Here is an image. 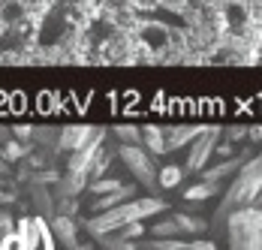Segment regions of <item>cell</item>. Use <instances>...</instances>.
Instances as JSON below:
<instances>
[{
  "mask_svg": "<svg viewBox=\"0 0 262 250\" xmlns=\"http://www.w3.org/2000/svg\"><path fill=\"white\" fill-rule=\"evenodd\" d=\"M202 127H193V124H181V127H163V136H166V154L169 151H178L184 145H190L196 139Z\"/></svg>",
  "mask_w": 262,
  "mask_h": 250,
  "instance_id": "obj_9",
  "label": "cell"
},
{
  "mask_svg": "<svg viewBox=\"0 0 262 250\" xmlns=\"http://www.w3.org/2000/svg\"><path fill=\"white\" fill-rule=\"evenodd\" d=\"M217 148H220V127H202L196 133V139L190 142V154H187L184 169L187 172H202L208 166V160L217 154Z\"/></svg>",
  "mask_w": 262,
  "mask_h": 250,
  "instance_id": "obj_5",
  "label": "cell"
},
{
  "mask_svg": "<svg viewBox=\"0 0 262 250\" xmlns=\"http://www.w3.org/2000/svg\"><path fill=\"white\" fill-rule=\"evenodd\" d=\"M226 241L229 250H262V208H241L226 220Z\"/></svg>",
  "mask_w": 262,
  "mask_h": 250,
  "instance_id": "obj_2",
  "label": "cell"
},
{
  "mask_svg": "<svg viewBox=\"0 0 262 250\" xmlns=\"http://www.w3.org/2000/svg\"><path fill=\"white\" fill-rule=\"evenodd\" d=\"M115 136L121 139V145H139V127H133V124L115 127Z\"/></svg>",
  "mask_w": 262,
  "mask_h": 250,
  "instance_id": "obj_20",
  "label": "cell"
},
{
  "mask_svg": "<svg viewBox=\"0 0 262 250\" xmlns=\"http://www.w3.org/2000/svg\"><path fill=\"white\" fill-rule=\"evenodd\" d=\"M136 220H142L139 217V208H136V202H121V205H115V208H108V211H100V214H94L84 229L97 238V235H105V232H118V229H124L127 223H136Z\"/></svg>",
  "mask_w": 262,
  "mask_h": 250,
  "instance_id": "obj_3",
  "label": "cell"
},
{
  "mask_svg": "<svg viewBox=\"0 0 262 250\" xmlns=\"http://www.w3.org/2000/svg\"><path fill=\"white\" fill-rule=\"evenodd\" d=\"M187 250H217V244L208 241V238H196V241H190V247Z\"/></svg>",
  "mask_w": 262,
  "mask_h": 250,
  "instance_id": "obj_23",
  "label": "cell"
},
{
  "mask_svg": "<svg viewBox=\"0 0 262 250\" xmlns=\"http://www.w3.org/2000/svg\"><path fill=\"white\" fill-rule=\"evenodd\" d=\"M190 241L184 238H148V241H139V250H187Z\"/></svg>",
  "mask_w": 262,
  "mask_h": 250,
  "instance_id": "obj_16",
  "label": "cell"
},
{
  "mask_svg": "<svg viewBox=\"0 0 262 250\" xmlns=\"http://www.w3.org/2000/svg\"><path fill=\"white\" fill-rule=\"evenodd\" d=\"M94 133H97V127H91V124L63 127V130L57 133V145H60V148H67V151H76V148H81Z\"/></svg>",
  "mask_w": 262,
  "mask_h": 250,
  "instance_id": "obj_8",
  "label": "cell"
},
{
  "mask_svg": "<svg viewBox=\"0 0 262 250\" xmlns=\"http://www.w3.org/2000/svg\"><path fill=\"white\" fill-rule=\"evenodd\" d=\"M262 202V157H250L244 160V166L235 172L232 184L226 187L223 199L217 205V220L223 223L229 214H235L241 208H253Z\"/></svg>",
  "mask_w": 262,
  "mask_h": 250,
  "instance_id": "obj_1",
  "label": "cell"
},
{
  "mask_svg": "<svg viewBox=\"0 0 262 250\" xmlns=\"http://www.w3.org/2000/svg\"><path fill=\"white\" fill-rule=\"evenodd\" d=\"M84 178L88 175H76V172H70V175H63L57 181V193H60V199H76L81 190H84Z\"/></svg>",
  "mask_w": 262,
  "mask_h": 250,
  "instance_id": "obj_13",
  "label": "cell"
},
{
  "mask_svg": "<svg viewBox=\"0 0 262 250\" xmlns=\"http://www.w3.org/2000/svg\"><path fill=\"white\" fill-rule=\"evenodd\" d=\"M151 232H154V238H178V235H181L175 214H172V217H166V220H160V223H154V226H151Z\"/></svg>",
  "mask_w": 262,
  "mask_h": 250,
  "instance_id": "obj_18",
  "label": "cell"
},
{
  "mask_svg": "<svg viewBox=\"0 0 262 250\" xmlns=\"http://www.w3.org/2000/svg\"><path fill=\"white\" fill-rule=\"evenodd\" d=\"M214 196H217V184H211V181H196V184H190L184 190L187 202H205V199H214Z\"/></svg>",
  "mask_w": 262,
  "mask_h": 250,
  "instance_id": "obj_15",
  "label": "cell"
},
{
  "mask_svg": "<svg viewBox=\"0 0 262 250\" xmlns=\"http://www.w3.org/2000/svg\"><path fill=\"white\" fill-rule=\"evenodd\" d=\"M15 235L21 238L25 250H54L57 241L52 235V226L46 223L42 217H25L15 223Z\"/></svg>",
  "mask_w": 262,
  "mask_h": 250,
  "instance_id": "obj_6",
  "label": "cell"
},
{
  "mask_svg": "<svg viewBox=\"0 0 262 250\" xmlns=\"http://www.w3.org/2000/svg\"><path fill=\"white\" fill-rule=\"evenodd\" d=\"M241 166H244V160H241V157H238V160H235V157H232V160H223V163H217V166H205V169H202V181L220 184L226 175H235Z\"/></svg>",
  "mask_w": 262,
  "mask_h": 250,
  "instance_id": "obj_12",
  "label": "cell"
},
{
  "mask_svg": "<svg viewBox=\"0 0 262 250\" xmlns=\"http://www.w3.org/2000/svg\"><path fill=\"white\" fill-rule=\"evenodd\" d=\"M181 181H184V166L169 163V166L157 169V187L160 190H172V187H178Z\"/></svg>",
  "mask_w": 262,
  "mask_h": 250,
  "instance_id": "obj_14",
  "label": "cell"
},
{
  "mask_svg": "<svg viewBox=\"0 0 262 250\" xmlns=\"http://www.w3.org/2000/svg\"><path fill=\"white\" fill-rule=\"evenodd\" d=\"M0 250H25V244H21V238H18V235L12 232V235H6V238H3Z\"/></svg>",
  "mask_w": 262,
  "mask_h": 250,
  "instance_id": "obj_22",
  "label": "cell"
},
{
  "mask_svg": "<svg viewBox=\"0 0 262 250\" xmlns=\"http://www.w3.org/2000/svg\"><path fill=\"white\" fill-rule=\"evenodd\" d=\"M52 235H54V241L67 244L70 250L79 247V238H76V220H70L67 214H60V217H54L52 220Z\"/></svg>",
  "mask_w": 262,
  "mask_h": 250,
  "instance_id": "obj_11",
  "label": "cell"
},
{
  "mask_svg": "<svg viewBox=\"0 0 262 250\" xmlns=\"http://www.w3.org/2000/svg\"><path fill=\"white\" fill-rule=\"evenodd\" d=\"M124 184L121 181H115V178H103V181H91V193L94 196H105V193H115V190H121Z\"/></svg>",
  "mask_w": 262,
  "mask_h": 250,
  "instance_id": "obj_19",
  "label": "cell"
},
{
  "mask_svg": "<svg viewBox=\"0 0 262 250\" xmlns=\"http://www.w3.org/2000/svg\"><path fill=\"white\" fill-rule=\"evenodd\" d=\"M259 157H262V151H259Z\"/></svg>",
  "mask_w": 262,
  "mask_h": 250,
  "instance_id": "obj_24",
  "label": "cell"
},
{
  "mask_svg": "<svg viewBox=\"0 0 262 250\" xmlns=\"http://www.w3.org/2000/svg\"><path fill=\"white\" fill-rule=\"evenodd\" d=\"M139 145L148 151L151 157L154 154H166V136H163V127H139Z\"/></svg>",
  "mask_w": 262,
  "mask_h": 250,
  "instance_id": "obj_10",
  "label": "cell"
},
{
  "mask_svg": "<svg viewBox=\"0 0 262 250\" xmlns=\"http://www.w3.org/2000/svg\"><path fill=\"white\" fill-rule=\"evenodd\" d=\"M103 130L97 127V133L81 145V148L70 151V172H76V175H91V169H94V163H97V157L103 154Z\"/></svg>",
  "mask_w": 262,
  "mask_h": 250,
  "instance_id": "obj_7",
  "label": "cell"
},
{
  "mask_svg": "<svg viewBox=\"0 0 262 250\" xmlns=\"http://www.w3.org/2000/svg\"><path fill=\"white\" fill-rule=\"evenodd\" d=\"M136 202V208H139V217L142 220H148V217H157L166 211V202L157 199V196H142V199H133Z\"/></svg>",
  "mask_w": 262,
  "mask_h": 250,
  "instance_id": "obj_17",
  "label": "cell"
},
{
  "mask_svg": "<svg viewBox=\"0 0 262 250\" xmlns=\"http://www.w3.org/2000/svg\"><path fill=\"white\" fill-rule=\"evenodd\" d=\"M142 232H145V226H142V220H136V223H127L124 229H118L115 235H118V238H124V241H136Z\"/></svg>",
  "mask_w": 262,
  "mask_h": 250,
  "instance_id": "obj_21",
  "label": "cell"
},
{
  "mask_svg": "<svg viewBox=\"0 0 262 250\" xmlns=\"http://www.w3.org/2000/svg\"><path fill=\"white\" fill-rule=\"evenodd\" d=\"M118 157L124 160V166L133 172V178L148 187V190H157V166L151 160V154L142 148V145H121L118 148Z\"/></svg>",
  "mask_w": 262,
  "mask_h": 250,
  "instance_id": "obj_4",
  "label": "cell"
}]
</instances>
